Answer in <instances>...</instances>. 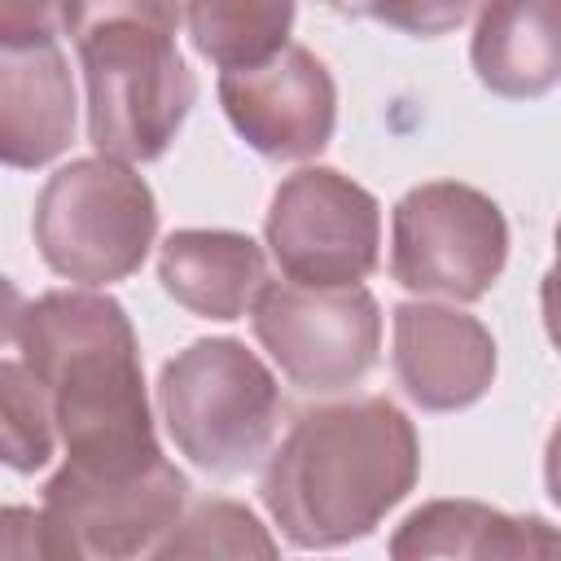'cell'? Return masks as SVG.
<instances>
[{
    "label": "cell",
    "mask_w": 561,
    "mask_h": 561,
    "mask_svg": "<svg viewBox=\"0 0 561 561\" xmlns=\"http://www.w3.org/2000/svg\"><path fill=\"white\" fill-rule=\"evenodd\" d=\"M9 346L48 394L66 465L145 469L162 460L123 302L88 289H48L9 311Z\"/></svg>",
    "instance_id": "cell-1"
},
{
    "label": "cell",
    "mask_w": 561,
    "mask_h": 561,
    "mask_svg": "<svg viewBox=\"0 0 561 561\" xmlns=\"http://www.w3.org/2000/svg\"><path fill=\"white\" fill-rule=\"evenodd\" d=\"M421 443L390 399L302 412L263 469V508L294 548H342L416 486Z\"/></svg>",
    "instance_id": "cell-2"
},
{
    "label": "cell",
    "mask_w": 561,
    "mask_h": 561,
    "mask_svg": "<svg viewBox=\"0 0 561 561\" xmlns=\"http://www.w3.org/2000/svg\"><path fill=\"white\" fill-rule=\"evenodd\" d=\"M175 26L145 13L92 18L75 31L88 83V140L114 162H153L184 127L197 79L175 48Z\"/></svg>",
    "instance_id": "cell-3"
},
{
    "label": "cell",
    "mask_w": 561,
    "mask_h": 561,
    "mask_svg": "<svg viewBox=\"0 0 561 561\" xmlns=\"http://www.w3.org/2000/svg\"><path fill=\"white\" fill-rule=\"evenodd\" d=\"M158 412L180 456L228 478L267 456L280 421V390L245 342L197 337L162 364Z\"/></svg>",
    "instance_id": "cell-4"
},
{
    "label": "cell",
    "mask_w": 561,
    "mask_h": 561,
    "mask_svg": "<svg viewBox=\"0 0 561 561\" xmlns=\"http://www.w3.org/2000/svg\"><path fill=\"white\" fill-rule=\"evenodd\" d=\"M158 232L153 188L105 153L75 158L35 197V245L75 285H114L140 272Z\"/></svg>",
    "instance_id": "cell-5"
},
{
    "label": "cell",
    "mask_w": 561,
    "mask_h": 561,
    "mask_svg": "<svg viewBox=\"0 0 561 561\" xmlns=\"http://www.w3.org/2000/svg\"><path fill=\"white\" fill-rule=\"evenodd\" d=\"M184 500L188 482L167 456L145 469L61 465L44 486L26 557L123 561L153 552L180 522Z\"/></svg>",
    "instance_id": "cell-6"
},
{
    "label": "cell",
    "mask_w": 561,
    "mask_h": 561,
    "mask_svg": "<svg viewBox=\"0 0 561 561\" xmlns=\"http://www.w3.org/2000/svg\"><path fill=\"white\" fill-rule=\"evenodd\" d=\"M508 263L504 210L473 184H416L394 206L390 272L412 294L473 302Z\"/></svg>",
    "instance_id": "cell-7"
},
{
    "label": "cell",
    "mask_w": 561,
    "mask_h": 561,
    "mask_svg": "<svg viewBox=\"0 0 561 561\" xmlns=\"http://www.w3.org/2000/svg\"><path fill=\"white\" fill-rule=\"evenodd\" d=\"M250 324L285 381L311 394L364 381L381 351V311L364 285L267 280L250 307Z\"/></svg>",
    "instance_id": "cell-8"
},
{
    "label": "cell",
    "mask_w": 561,
    "mask_h": 561,
    "mask_svg": "<svg viewBox=\"0 0 561 561\" xmlns=\"http://www.w3.org/2000/svg\"><path fill=\"white\" fill-rule=\"evenodd\" d=\"M263 232L285 280L298 285H359L381 259L377 197L333 167L285 175L272 193Z\"/></svg>",
    "instance_id": "cell-9"
},
{
    "label": "cell",
    "mask_w": 561,
    "mask_h": 561,
    "mask_svg": "<svg viewBox=\"0 0 561 561\" xmlns=\"http://www.w3.org/2000/svg\"><path fill=\"white\" fill-rule=\"evenodd\" d=\"M219 105L232 131L272 162L316 158L333 140L337 123L333 75L302 44H285L267 61L224 70Z\"/></svg>",
    "instance_id": "cell-10"
},
{
    "label": "cell",
    "mask_w": 561,
    "mask_h": 561,
    "mask_svg": "<svg viewBox=\"0 0 561 561\" xmlns=\"http://www.w3.org/2000/svg\"><path fill=\"white\" fill-rule=\"evenodd\" d=\"M394 377L416 408L460 412L491 390L495 342L478 316L438 302H399Z\"/></svg>",
    "instance_id": "cell-11"
},
{
    "label": "cell",
    "mask_w": 561,
    "mask_h": 561,
    "mask_svg": "<svg viewBox=\"0 0 561 561\" xmlns=\"http://www.w3.org/2000/svg\"><path fill=\"white\" fill-rule=\"evenodd\" d=\"M75 136V83L57 39L0 48V158L18 171L53 162Z\"/></svg>",
    "instance_id": "cell-12"
},
{
    "label": "cell",
    "mask_w": 561,
    "mask_h": 561,
    "mask_svg": "<svg viewBox=\"0 0 561 561\" xmlns=\"http://www.w3.org/2000/svg\"><path fill=\"white\" fill-rule=\"evenodd\" d=\"M162 289L206 320H241L267 285V259L245 232L180 228L158 250Z\"/></svg>",
    "instance_id": "cell-13"
},
{
    "label": "cell",
    "mask_w": 561,
    "mask_h": 561,
    "mask_svg": "<svg viewBox=\"0 0 561 561\" xmlns=\"http://www.w3.org/2000/svg\"><path fill=\"white\" fill-rule=\"evenodd\" d=\"M469 61L482 88L535 101L561 83V0H486Z\"/></svg>",
    "instance_id": "cell-14"
},
{
    "label": "cell",
    "mask_w": 561,
    "mask_h": 561,
    "mask_svg": "<svg viewBox=\"0 0 561 561\" xmlns=\"http://www.w3.org/2000/svg\"><path fill=\"white\" fill-rule=\"evenodd\" d=\"M394 561H421V557H561V530L543 517H508L478 500H434L403 517V526L390 539Z\"/></svg>",
    "instance_id": "cell-15"
},
{
    "label": "cell",
    "mask_w": 561,
    "mask_h": 561,
    "mask_svg": "<svg viewBox=\"0 0 561 561\" xmlns=\"http://www.w3.org/2000/svg\"><path fill=\"white\" fill-rule=\"evenodd\" d=\"M188 39L219 70L267 61L289 44L294 0H188Z\"/></svg>",
    "instance_id": "cell-16"
},
{
    "label": "cell",
    "mask_w": 561,
    "mask_h": 561,
    "mask_svg": "<svg viewBox=\"0 0 561 561\" xmlns=\"http://www.w3.org/2000/svg\"><path fill=\"white\" fill-rule=\"evenodd\" d=\"M153 557H276V539L245 504L206 500L167 530Z\"/></svg>",
    "instance_id": "cell-17"
},
{
    "label": "cell",
    "mask_w": 561,
    "mask_h": 561,
    "mask_svg": "<svg viewBox=\"0 0 561 561\" xmlns=\"http://www.w3.org/2000/svg\"><path fill=\"white\" fill-rule=\"evenodd\" d=\"M0 399H4V425H0L4 465L18 473L44 469L53 460L57 421H53L48 394L39 390V381L31 377V368L18 355H9L0 364Z\"/></svg>",
    "instance_id": "cell-18"
},
{
    "label": "cell",
    "mask_w": 561,
    "mask_h": 561,
    "mask_svg": "<svg viewBox=\"0 0 561 561\" xmlns=\"http://www.w3.org/2000/svg\"><path fill=\"white\" fill-rule=\"evenodd\" d=\"M320 4L342 18H373L381 26H394L421 39L456 31L478 9V0H320Z\"/></svg>",
    "instance_id": "cell-19"
},
{
    "label": "cell",
    "mask_w": 561,
    "mask_h": 561,
    "mask_svg": "<svg viewBox=\"0 0 561 561\" xmlns=\"http://www.w3.org/2000/svg\"><path fill=\"white\" fill-rule=\"evenodd\" d=\"M79 0H0V48L70 35Z\"/></svg>",
    "instance_id": "cell-20"
},
{
    "label": "cell",
    "mask_w": 561,
    "mask_h": 561,
    "mask_svg": "<svg viewBox=\"0 0 561 561\" xmlns=\"http://www.w3.org/2000/svg\"><path fill=\"white\" fill-rule=\"evenodd\" d=\"M539 307H543V329H548L552 346L561 351V224H557V263L543 272V285H539Z\"/></svg>",
    "instance_id": "cell-21"
},
{
    "label": "cell",
    "mask_w": 561,
    "mask_h": 561,
    "mask_svg": "<svg viewBox=\"0 0 561 561\" xmlns=\"http://www.w3.org/2000/svg\"><path fill=\"white\" fill-rule=\"evenodd\" d=\"M543 482H548L552 504L561 508V421H557V430L548 434V451H543Z\"/></svg>",
    "instance_id": "cell-22"
}]
</instances>
